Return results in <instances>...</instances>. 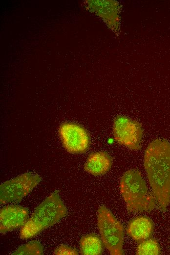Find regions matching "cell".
I'll list each match as a JSON object with an SVG mask.
<instances>
[{
	"label": "cell",
	"mask_w": 170,
	"mask_h": 255,
	"mask_svg": "<svg viewBox=\"0 0 170 255\" xmlns=\"http://www.w3.org/2000/svg\"><path fill=\"white\" fill-rule=\"evenodd\" d=\"M144 165L152 193L162 210L170 203V143L158 138L147 147Z\"/></svg>",
	"instance_id": "obj_1"
},
{
	"label": "cell",
	"mask_w": 170,
	"mask_h": 255,
	"mask_svg": "<svg viewBox=\"0 0 170 255\" xmlns=\"http://www.w3.org/2000/svg\"><path fill=\"white\" fill-rule=\"evenodd\" d=\"M67 209L55 191L47 197L35 209L20 231L22 239L31 238L58 223L65 216Z\"/></svg>",
	"instance_id": "obj_2"
},
{
	"label": "cell",
	"mask_w": 170,
	"mask_h": 255,
	"mask_svg": "<svg viewBox=\"0 0 170 255\" xmlns=\"http://www.w3.org/2000/svg\"><path fill=\"white\" fill-rule=\"evenodd\" d=\"M120 189L129 211H150L155 208V198L149 191L138 170H129L124 174L120 180Z\"/></svg>",
	"instance_id": "obj_3"
},
{
	"label": "cell",
	"mask_w": 170,
	"mask_h": 255,
	"mask_svg": "<svg viewBox=\"0 0 170 255\" xmlns=\"http://www.w3.org/2000/svg\"><path fill=\"white\" fill-rule=\"evenodd\" d=\"M97 225L103 243L110 254L123 255V226L105 206L98 209Z\"/></svg>",
	"instance_id": "obj_4"
},
{
	"label": "cell",
	"mask_w": 170,
	"mask_h": 255,
	"mask_svg": "<svg viewBox=\"0 0 170 255\" xmlns=\"http://www.w3.org/2000/svg\"><path fill=\"white\" fill-rule=\"evenodd\" d=\"M38 174L28 172L5 181L0 186V202H20L41 181Z\"/></svg>",
	"instance_id": "obj_5"
},
{
	"label": "cell",
	"mask_w": 170,
	"mask_h": 255,
	"mask_svg": "<svg viewBox=\"0 0 170 255\" xmlns=\"http://www.w3.org/2000/svg\"><path fill=\"white\" fill-rule=\"evenodd\" d=\"M143 130L137 121L126 116H118L114 120L113 133L115 141L132 150L140 148Z\"/></svg>",
	"instance_id": "obj_6"
},
{
	"label": "cell",
	"mask_w": 170,
	"mask_h": 255,
	"mask_svg": "<svg viewBox=\"0 0 170 255\" xmlns=\"http://www.w3.org/2000/svg\"><path fill=\"white\" fill-rule=\"evenodd\" d=\"M59 133L64 147L69 153H82L88 149V134L79 125L70 123L63 124L59 128Z\"/></svg>",
	"instance_id": "obj_7"
},
{
	"label": "cell",
	"mask_w": 170,
	"mask_h": 255,
	"mask_svg": "<svg viewBox=\"0 0 170 255\" xmlns=\"http://www.w3.org/2000/svg\"><path fill=\"white\" fill-rule=\"evenodd\" d=\"M29 218V211L25 207L10 205L0 210V232L5 233L22 228Z\"/></svg>",
	"instance_id": "obj_8"
},
{
	"label": "cell",
	"mask_w": 170,
	"mask_h": 255,
	"mask_svg": "<svg viewBox=\"0 0 170 255\" xmlns=\"http://www.w3.org/2000/svg\"><path fill=\"white\" fill-rule=\"evenodd\" d=\"M112 159L110 155L103 151L91 153L84 166V170L94 176L106 174L110 168Z\"/></svg>",
	"instance_id": "obj_9"
},
{
	"label": "cell",
	"mask_w": 170,
	"mask_h": 255,
	"mask_svg": "<svg viewBox=\"0 0 170 255\" xmlns=\"http://www.w3.org/2000/svg\"><path fill=\"white\" fill-rule=\"evenodd\" d=\"M152 230L153 223L150 219L139 217L130 222L127 231L135 241L141 242L149 237Z\"/></svg>",
	"instance_id": "obj_10"
},
{
	"label": "cell",
	"mask_w": 170,
	"mask_h": 255,
	"mask_svg": "<svg viewBox=\"0 0 170 255\" xmlns=\"http://www.w3.org/2000/svg\"><path fill=\"white\" fill-rule=\"evenodd\" d=\"M80 247L81 254L83 255H99L102 252L101 240L93 233L82 237L80 241Z\"/></svg>",
	"instance_id": "obj_11"
},
{
	"label": "cell",
	"mask_w": 170,
	"mask_h": 255,
	"mask_svg": "<svg viewBox=\"0 0 170 255\" xmlns=\"http://www.w3.org/2000/svg\"><path fill=\"white\" fill-rule=\"evenodd\" d=\"M160 253V248L157 241L154 239H147L141 242L137 247L136 255H157Z\"/></svg>",
	"instance_id": "obj_12"
},
{
	"label": "cell",
	"mask_w": 170,
	"mask_h": 255,
	"mask_svg": "<svg viewBox=\"0 0 170 255\" xmlns=\"http://www.w3.org/2000/svg\"><path fill=\"white\" fill-rule=\"evenodd\" d=\"M42 244L38 241H32L19 247L13 253L14 255H41L43 253Z\"/></svg>",
	"instance_id": "obj_13"
},
{
	"label": "cell",
	"mask_w": 170,
	"mask_h": 255,
	"mask_svg": "<svg viewBox=\"0 0 170 255\" xmlns=\"http://www.w3.org/2000/svg\"><path fill=\"white\" fill-rule=\"evenodd\" d=\"M78 254L76 249L64 245L58 247L54 252V255H77Z\"/></svg>",
	"instance_id": "obj_14"
}]
</instances>
